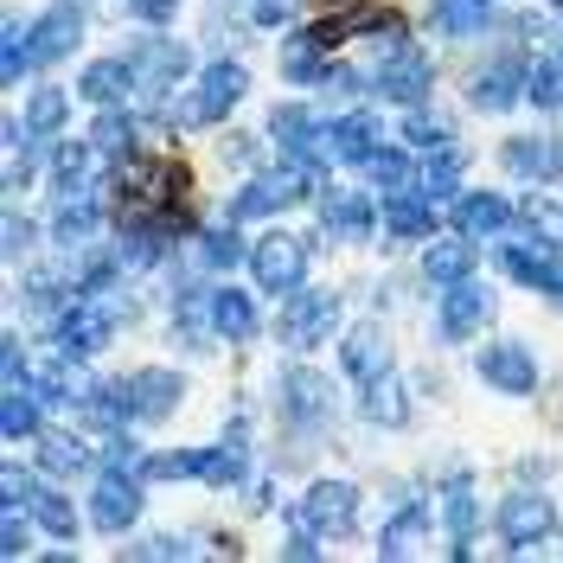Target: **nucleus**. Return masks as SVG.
Masks as SVG:
<instances>
[{
  "label": "nucleus",
  "mask_w": 563,
  "mask_h": 563,
  "mask_svg": "<svg viewBox=\"0 0 563 563\" xmlns=\"http://www.w3.org/2000/svg\"><path fill=\"white\" fill-rule=\"evenodd\" d=\"M154 481H192L199 467H206V455H154V461H141Z\"/></svg>",
  "instance_id": "79ce46f5"
},
{
  "label": "nucleus",
  "mask_w": 563,
  "mask_h": 563,
  "mask_svg": "<svg viewBox=\"0 0 563 563\" xmlns=\"http://www.w3.org/2000/svg\"><path fill=\"white\" fill-rule=\"evenodd\" d=\"M314 192V161H282V167H263V174H250V186L238 192V218H276V211H288L295 199H308Z\"/></svg>",
  "instance_id": "f03ea898"
},
{
  "label": "nucleus",
  "mask_w": 563,
  "mask_h": 563,
  "mask_svg": "<svg viewBox=\"0 0 563 563\" xmlns=\"http://www.w3.org/2000/svg\"><path fill=\"white\" fill-rule=\"evenodd\" d=\"M333 314H340V301L327 295V288H295V301H288V314H282V340L288 346H320L327 333H333Z\"/></svg>",
  "instance_id": "9b49d317"
},
{
  "label": "nucleus",
  "mask_w": 563,
  "mask_h": 563,
  "mask_svg": "<svg viewBox=\"0 0 563 563\" xmlns=\"http://www.w3.org/2000/svg\"><path fill=\"white\" fill-rule=\"evenodd\" d=\"M135 519H141V481H135V467L109 461L103 474H97V487H90V526H97V531H129Z\"/></svg>",
  "instance_id": "20e7f679"
},
{
  "label": "nucleus",
  "mask_w": 563,
  "mask_h": 563,
  "mask_svg": "<svg viewBox=\"0 0 563 563\" xmlns=\"http://www.w3.org/2000/svg\"><path fill=\"white\" fill-rule=\"evenodd\" d=\"M179 77H186V52H179V45L154 38V45H141V52H135V97L161 103Z\"/></svg>",
  "instance_id": "2eb2a0df"
},
{
  "label": "nucleus",
  "mask_w": 563,
  "mask_h": 563,
  "mask_svg": "<svg viewBox=\"0 0 563 563\" xmlns=\"http://www.w3.org/2000/svg\"><path fill=\"white\" fill-rule=\"evenodd\" d=\"M320 206H327V231H333V238H365V231L378 224V206H372L365 192H327Z\"/></svg>",
  "instance_id": "a878e982"
},
{
  "label": "nucleus",
  "mask_w": 563,
  "mask_h": 563,
  "mask_svg": "<svg viewBox=\"0 0 563 563\" xmlns=\"http://www.w3.org/2000/svg\"><path fill=\"white\" fill-rule=\"evenodd\" d=\"M487 320H493V295H487V288H474V282H455V288H449V301H442L435 333H442V340H474Z\"/></svg>",
  "instance_id": "dca6fc26"
},
{
  "label": "nucleus",
  "mask_w": 563,
  "mask_h": 563,
  "mask_svg": "<svg viewBox=\"0 0 563 563\" xmlns=\"http://www.w3.org/2000/svg\"><path fill=\"white\" fill-rule=\"evenodd\" d=\"M358 167H365V174L378 179V186H390V192H397V186H410V179H417V161H410V154H404V147H372V154H365V161H358Z\"/></svg>",
  "instance_id": "72a5a7b5"
},
{
  "label": "nucleus",
  "mask_w": 563,
  "mask_h": 563,
  "mask_svg": "<svg viewBox=\"0 0 563 563\" xmlns=\"http://www.w3.org/2000/svg\"><path fill=\"white\" fill-rule=\"evenodd\" d=\"M238 218V211H231ZM231 218H218L199 231V250L211 256V269H231V263H244V244H238V231H231Z\"/></svg>",
  "instance_id": "e433bc0d"
},
{
  "label": "nucleus",
  "mask_w": 563,
  "mask_h": 563,
  "mask_svg": "<svg viewBox=\"0 0 563 563\" xmlns=\"http://www.w3.org/2000/svg\"><path fill=\"white\" fill-rule=\"evenodd\" d=\"M526 90H531V70H526V58H512V52H499L487 70L467 77V103L474 109H512Z\"/></svg>",
  "instance_id": "9d476101"
},
{
  "label": "nucleus",
  "mask_w": 563,
  "mask_h": 563,
  "mask_svg": "<svg viewBox=\"0 0 563 563\" xmlns=\"http://www.w3.org/2000/svg\"><path fill=\"white\" fill-rule=\"evenodd\" d=\"M455 231L461 238H506L512 231V206L499 192H467L455 206Z\"/></svg>",
  "instance_id": "6ab92c4d"
},
{
  "label": "nucleus",
  "mask_w": 563,
  "mask_h": 563,
  "mask_svg": "<svg viewBox=\"0 0 563 563\" xmlns=\"http://www.w3.org/2000/svg\"><path fill=\"white\" fill-rule=\"evenodd\" d=\"M129 7H135V20H147V26H167L179 13V0H129Z\"/></svg>",
  "instance_id": "a18cd8bd"
},
{
  "label": "nucleus",
  "mask_w": 563,
  "mask_h": 563,
  "mask_svg": "<svg viewBox=\"0 0 563 563\" xmlns=\"http://www.w3.org/2000/svg\"><path fill=\"white\" fill-rule=\"evenodd\" d=\"M90 147H97V154H115V161H135V129H129V115H122V109H103Z\"/></svg>",
  "instance_id": "f704fd0d"
},
{
  "label": "nucleus",
  "mask_w": 563,
  "mask_h": 563,
  "mask_svg": "<svg viewBox=\"0 0 563 563\" xmlns=\"http://www.w3.org/2000/svg\"><path fill=\"white\" fill-rule=\"evenodd\" d=\"M26 45H33V65H58V58H70V52L84 45V7H70V0L45 7V13L33 20V33H26Z\"/></svg>",
  "instance_id": "6e6552de"
},
{
  "label": "nucleus",
  "mask_w": 563,
  "mask_h": 563,
  "mask_svg": "<svg viewBox=\"0 0 563 563\" xmlns=\"http://www.w3.org/2000/svg\"><path fill=\"white\" fill-rule=\"evenodd\" d=\"M250 97V70L238 65V58H211V65H199V84L179 97V129H206V122H224L231 109Z\"/></svg>",
  "instance_id": "f257e3e1"
},
{
  "label": "nucleus",
  "mask_w": 563,
  "mask_h": 563,
  "mask_svg": "<svg viewBox=\"0 0 563 563\" xmlns=\"http://www.w3.org/2000/svg\"><path fill=\"white\" fill-rule=\"evenodd\" d=\"M244 13H250V26H288L295 20V0H250Z\"/></svg>",
  "instance_id": "37998d69"
},
{
  "label": "nucleus",
  "mask_w": 563,
  "mask_h": 563,
  "mask_svg": "<svg viewBox=\"0 0 563 563\" xmlns=\"http://www.w3.org/2000/svg\"><path fill=\"white\" fill-rule=\"evenodd\" d=\"M26 519H33V506L7 499V512H0V551H7V558H20V551H26Z\"/></svg>",
  "instance_id": "a19ab883"
},
{
  "label": "nucleus",
  "mask_w": 563,
  "mask_h": 563,
  "mask_svg": "<svg viewBox=\"0 0 563 563\" xmlns=\"http://www.w3.org/2000/svg\"><path fill=\"white\" fill-rule=\"evenodd\" d=\"M26 244H33V224L26 218H7V256H20Z\"/></svg>",
  "instance_id": "09e8293b"
},
{
  "label": "nucleus",
  "mask_w": 563,
  "mask_h": 563,
  "mask_svg": "<svg viewBox=\"0 0 563 563\" xmlns=\"http://www.w3.org/2000/svg\"><path fill=\"white\" fill-rule=\"evenodd\" d=\"M358 397H365V417L378 422V429H404V422H410V397H404V385H397V372L358 385Z\"/></svg>",
  "instance_id": "bb28decb"
},
{
  "label": "nucleus",
  "mask_w": 563,
  "mask_h": 563,
  "mask_svg": "<svg viewBox=\"0 0 563 563\" xmlns=\"http://www.w3.org/2000/svg\"><path fill=\"white\" fill-rule=\"evenodd\" d=\"M340 365H346L352 385H372V378H385L390 365H397V352H390V333L378 320H358L346 340H340Z\"/></svg>",
  "instance_id": "1a4fd4ad"
},
{
  "label": "nucleus",
  "mask_w": 563,
  "mask_h": 563,
  "mask_svg": "<svg viewBox=\"0 0 563 563\" xmlns=\"http://www.w3.org/2000/svg\"><path fill=\"white\" fill-rule=\"evenodd\" d=\"M256 301H250L244 288H224V295H211V333H224V340H256Z\"/></svg>",
  "instance_id": "393cba45"
},
{
  "label": "nucleus",
  "mask_w": 563,
  "mask_h": 563,
  "mask_svg": "<svg viewBox=\"0 0 563 563\" xmlns=\"http://www.w3.org/2000/svg\"><path fill=\"white\" fill-rule=\"evenodd\" d=\"M244 449H206V467H199V481H211V487H238L244 481Z\"/></svg>",
  "instance_id": "ea45409f"
},
{
  "label": "nucleus",
  "mask_w": 563,
  "mask_h": 563,
  "mask_svg": "<svg viewBox=\"0 0 563 563\" xmlns=\"http://www.w3.org/2000/svg\"><path fill=\"white\" fill-rule=\"evenodd\" d=\"M301 526H314L320 538H346L358 526V487L352 481H314L301 493Z\"/></svg>",
  "instance_id": "0eeeda50"
},
{
  "label": "nucleus",
  "mask_w": 563,
  "mask_h": 563,
  "mask_svg": "<svg viewBox=\"0 0 563 563\" xmlns=\"http://www.w3.org/2000/svg\"><path fill=\"white\" fill-rule=\"evenodd\" d=\"M429 26L442 38H474L493 26V0H435L429 7Z\"/></svg>",
  "instance_id": "5701e85b"
},
{
  "label": "nucleus",
  "mask_w": 563,
  "mask_h": 563,
  "mask_svg": "<svg viewBox=\"0 0 563 563\" xmlns=\"http://www.w3.org/2000/svg\"><path fill=\"white\" fill-rule=\"evenodd\" d=\"M0 372H7V385H26V352H20V340H7V365Z\"/></svg>",
  "instance_id": "de8ad7c7"
},
{
  "label": "nucleus",
  "mask_w": 563,
  "mask_h": 563,
  "mask_svg": "<svg viewBox=\"0 0 563 563\" xmlns=\"http://www.w3.org/2000/svg\"><path fill=\"white\" fill-rule=\"evenodd\" d=\"M109 333H115V320L103 308H65L58 314V346H65V358H97L109 346Z\"/></svg>",
  "instance_id": "a211bd4d"
},
{
  "label": "nucleus",
  "mask_w": 563,
  "mask_h": 563,
  "mask_svg": "<svg viewBox=\"0 0 563 563\" xmlns=\"http://www.w3.org/2000/svg\"><path fill=\"white\" fill-rule=\"evenodd\" d=\"M385 231L390 238H429L435 231V199L429 192H390V206H385Z\"/></svg>",
  "instance_id": "b1692460"
},
{
  "label": "nucleus",
  "mask_w": 563,
  "mask_h": 563,
  "mask_svg": "<svg viewBox=\"0 0 563 563\" xmlns=\"http://www.w3.org/2000/svg\"><path fill=\"white\" fill-rule=\"evenodd\" d=\"M499 269L512 282H526V288H551L558 295V282H563V256L551 244H544V231L531 224L526 238H512V244H499Z\"/></svg>",
  "instance_id": "423d86ee"
},
{
  "label": "nucleus",
  "mask_w": 563,
  "mask_h": 563,
  "mask_svg": "<svg viewBox=\"0 0 563 563\" xmlns=\"http://www.w3.org/2000/svg\"><path fill=\"white\" fill-rule=\"evenodd\" d=\"M0 429L20 442V435H38V397L26 385H7V410H0Z\"/></svg>",
  "instance_id": "c9c22d12"
},
{
  "label": "nucleus",
  "mask_w": 563,
  "mask_h": 563,
  "mask_svg": "<svg viewBox=\"0 0 563 563\" xmlns=\"http://www.w3.org/2000/svg\"><path fill=\"white\" fill-rule=\"evenodd\" d=\"M422 276L442 282V288H455V282L474 276V250H467V238H442V244H429V256H422Z\"/></svg>",
  "instance_id": "cd10ccee"
},
{
  "label": "nucleus",
  "mask_w": 563,
  "mask_h": 563,
  "mask_svg": "<svg viewBox=\"0 0 563 563\" xmlns=\"http://www.w3.org/2000/svg\"><path fill=\"white\" fill-rule=\"evenodd\" d=\"M250 276H256V288H269V295H295L301 276H308V250H301V238L269 231L263 244L250 250Z\"/></svg>",
  "instance_id": "39448f33"
},
{
  "label": "nucleus",
  "mask_w": 563,
  "mask_h": 563,
  "mask_svg": "<svg viewBox=\"0 0 563 563\" xmlns=\"http://www.w3.org/2000/svg\"><path fill=\"white\" fill-rule=\"evenodd\" d=\"M499 167H512L519 179H544V174L563 167V147L544 141V135H512L506 147H499Z\"/></svg>",
  "instance_id": "aec40b11"
},
{
  "label": "nucleus",
  "mask_w": 563,
  "mask_h": 563,
  "mask_svg": "<svg viewBox=\"0 0 563 563\" xmlns=\"http://www.w3.org/2000/svg\"><path fill=\"white\" fill-rule=\"evenodd\" d=\"M455 186H461V147H435V154L422 161V192H429V199L442 206V199H449Z\"/></svg>",
  "instance_id": "473e14b6"
},
{
  "label": "nucleus",
  "mask_w": 563,
  "mask_h": 563,
  "mask_svg": "<svg viewBox=\"0 0 563 563\" xmlns=\"http://www.w3.org/2000/svg\"><path fill=\"white\" fill-rule=\"evenodd\" d=\"M474 365H481V385L506 390V397H531L538 390V365H531V352L519 340H493Z\"/></svg>",
  "instance_id": "f8f14e48"
},
{
  "label": "nucleus",
  "mask_w": 563,
  "mask_h": 563,
  "mask_svg": "<svg viewBox=\"0 0 563 563\" xmlns=\"http://www.w3.org/2000/svg\"><path fill=\"white\" fill-rule=\"evenodd\" d=\"M404 135H410V141H449V129H442L435 115H422V109L410 103V115H404Z\"/></svg>",
  "instance_id": "c03bdc74"
},
{
  "label": "nucleus",
  "mask_w": 563,
  "mask_h": 563,
  "mask_svg": "<svg viewBox=\"0 0 563 563\" xmlns=\"http://www.w3.org/2000/svg\"><path fill=\"white\" fill-rule=\"evenodd\" d=\"M58 129H65V97H58V90H38L33 103H26V135H58Z\"/></svg>",
  "instance_id": "58836bf2"
},
{
  "label": "nucleus",
  "mask_w": 563,
  "mask_h": 563,
  "mask_svg": "<svg viewBox=\"0 0 563 563\" xmlns=\"http://www.w3.org/2000/svg\"><path fill=\"white\" fill-rule=\"evenodd\" d=\"M538 109H563V52H551L544 65L531 70V90H526Z\"/></svg>",
  "instance_id": "4c0bfd02"
},
{
  "label": "nucleus",
  "mask_w": 563,
  "mask_h": 563,
  "mask_svg": "<svg viewBox=\"0 0 563 563\" xmlns=\"http://www.w3.org/2000/svg\"><path fill=\"white\" fill-rule=\"evenodd\" d=\"M26 506H33V526L38 531H52V538H70V531H77V512L65 506V493L33 487V493H26Z\"/></svg>",
  "instance_id": "2f4dec72"
},
{
  "label": "nucleus",
  "mask_w": 563,
  "mask_h": 563,
  "mask_svg": "<svg viewBox=\"0 0 563 563\" xmlns=\"http://www.w3.org/2000/svg\"><path fill=\"white\" fill-rule=\"evenodd\" d=\"M129 90H135V65L129 58H97V65L84 70V97L97 109H122Z\"/></svg>",
  "instance_id": "412c9836"
},
{
  "label": "nucleus",
  "mask_w": 563,
  "mask_h": 563,
  "mask_svg": "<svg viewBox=\"0 0 563 563\" xmlns=\"http://www.w3.org/2000/svg\"><path fill=\"white\" fill-rule=\"evenodd\" d=\"M122 390H129V404H135V422H167L179 410V397H186V378L167 372V365H147L135 378H122Z\"/></svg>",
  "instance_id": "ddd939ff"
},
{
  "label": "nucleus",
  "mask_w": 563,
  "mask_h": 563,
  "mask_svg": "<svg viewBox=\"0 0 563 563\" xmlns=\"http://www.w3.org/2000/svg\"><path fill=\"white\" fill-rule=\"evenodd\" d=\"M282 404H288V417L320 429V422L333 417V390L320 378L314 365H288V378H282Z\"/></svg>",
  "instance_id": "f3484780"
},
{
  "label": "nucleus",
  "mask_w": 563,
  "mask_h": 563,
  "mask_svg": "<svg viewBox=\"0 0 563 563\" xmlns=\"http://www.w3.org/2000/svg\"><path fill=\"white\" fill-rule=\"evenodd\" d=\"M493 526H499V544L506 551H519V544H538L544 531L558 526V499L538 487H519L499 499V512H493Z\"/></svg>",
  "instance_id": "7ed1b4c3"
},
{
  "label": "nucleus",
  "mask_w": 563,
  "mask_h": 563,
  "mask_svg": "<svg viewBox=\"0 0 563 563\" xmlns=\"http://www.w3.org/2000/svg\"><path fill=\"white\" fill-rule=\"evenodd\" d=\"M250 161H256V141H244V135L224 141V167H250Z\"/></svg>",
  "instance_id": "49530a36"
},
{
  "label": "nucleus",
  "mask_w": 563,
  "mask_h": 563,
  "mask_svg": "<svg viewBox=\"0 0 563 563\" xmlns=\"http://www.w3.org/2000/svg\"><path fill=\"white\" fill-rule=\"evenodd\" d=\"M442 526H449V551L467 558V531L481 526V519H474V493H467V481L449 487V499H442Z\"/></svg>",
  "instance_id": "c756f323"
},
{
  "label": "nucleus",
  "mask_w": 563,
  "mask_h": 563,
  "mask_svg": "<svg viewBox=\"0 0 563 563\" xmlns=\"http://www.w3.org/2000/svg\"><path fill=\"white\" fill-rule=\"evenodd\" d=\"M282 77H288V84H320V77H333V65L320 58V33H308V38H295V45H288Z\"/></svg>",
  "instance_id": "7c9ffc66"
},
{
  "label": "nucleus",
  "mask_w": 563,
  "mask_h": 563,
  "mask_svg": "<svg viewBox=\"0 0 563 563\" xmlns=\"http://www.w3.org/2000/svg\"><path fill=\"white\" fill-rule=\"evenodd\" d=\"M378 141H372V115L352 109L340 122H327V141H320V161H365Z\"/></svg>",
  "instance_id": "4be33fe9"
},
{
  "label": "nucleus",
  "mask_w": 563,
  "mask_h": 563,
  "mask_svg": "<svg viewBox=\"0 0 563 563\" xmlns=\"http://www.w3.org/2000/svg\"><path fill=\"white\" fill-rule=\"evenodd\" d=\"M38 467H45L52 481H70V474H84V467H90V449H84L77 435H58V429H38Z\"/></svg>",
  "instance_id": "c85d7f7f"
},
{
  "label": "nucleus",
  "mask_w": 563,
  "mask_h": 563,
  "mask_svg": "<svg viewBox=\"0 0 563 563\" xmlns=\"http://www.w3.org/2000/svg\"><path fill=\"white\" fill-rule=\"evenodd\" d=\"M558 13H563V0H558Z\"/></svg>",
  "instance_id": "8fccbe9b"
},
{
  "label": "nucleus",
  "mask_w": 563,
  "mask_h": 563,
  "mask_svg": "<svg viewBox=\"0 0 563 563\" xmlns=\"http://www.w3.org/2000/svg\"><path fill=\"white\" fill-rule=\"evenodd\" d=\"M429 77H435V70H429V58H422L417 45H390L385 52V65H378V90H385L390 103H422V97H429Z\"/></svg>",
  "instance_id": "4468645a"
}]
</instances>
